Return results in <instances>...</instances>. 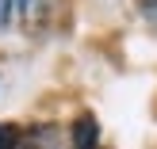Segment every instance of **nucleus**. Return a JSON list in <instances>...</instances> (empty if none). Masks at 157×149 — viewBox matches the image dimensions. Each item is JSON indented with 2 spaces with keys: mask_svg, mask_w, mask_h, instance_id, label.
<instances>
[{
  "mask_svg": "<svg viewBox=\"0 0 157 149\" xmlns=\"http://www.w3.org/2000/svg\"><path fill=\"white\" fill-rule=\"evenodd\" d=\"M142 12H146V15H150V19L157 23V0H142Z\"/></svg>",
  "mask_w": 157,
  "mask_h": 149,
  "instance_id": "obj_4",
  "label": "nucleus"
},
{
  "mask_svg": "<svg viewBox=\"0 0 157 149\" xmlns=\"http://www.w3.org/2000/svg\"><path fill=\"white\" fill-rule=\"evenodd\" d=\"M19 145H23V134L8 122H0V149H19Z\"/></svg>",
  "mask_w": 157,
  "mask_h": 149,
  "instance_id": "obj_3",
  "label": "nucleus"
},
{
  "mask_svg": "<svg viewBox=\"0 0 157 149\" xmlns=\"http://www.w3.org/2000/svg\"><path fill=\"white\" fill-rule=\"evenodd\" d=\"M73 149H100V126L92 115H81L73 126Z\"/></svg>",
  "mask_w": 157,
  "mask_h": 149,
  "instance_id": "obj_2",
  "label": "nucleus"
},
{
  "mask_svg": "<svg viewBox=\"0 0 157 149\" xmlns=\"http://www.w3.org/2000/svg\"><path fill=\"white\" fill-rule=\"evenodd\" d=\"M42 15V0H0V31H8L12 23H35Z\"/></svg>",
  "mask_w": 157,
  "mask_h": 149,
  "instance_id": "obj_1",
  "label": "nucleus"
}]
</instances>
